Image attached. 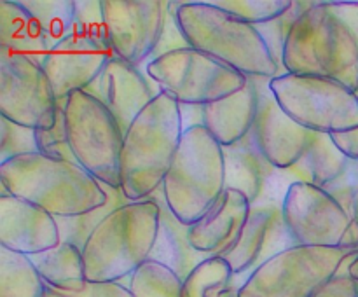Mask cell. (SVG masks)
I'll use <instances>...</instances> for the list:
<instances>
[{"label": "cell", "mask_w": 358, "mask_h": 297, "mask_svg": "<svg viewBox=\"0 0 358 297\" xmlns=\"http://www.w3.org/2000/svg\"><path fill=\"white\" fill-rule=\"evenodd\" d=\"M282 68L327 77L358 93V0L315 2L290 28Z\"/></svg>", "instance_id": "cell-1"}, {"label": "cell", "mask_w": 358, "mask_h": 297, "mask_svg": "<svg viewBox=\"0 0 358 297\" xmlns=\"http://www.w3.org/2000/svg\"><path fill=\"white\" fill-rule=\"evenodd\" d=\"M2 194L41 206L55 219L86 215L107 205L101 182L77 163L44 154H24L0 164Z\"/></svg>", "instance_id": "cell-2"}, {"label": "cell", "mask_w": 358, "mask_h": 297, "mask_svg": "<svg viewBox=\"0 0 358 297\" xmlns=\"http://www.w3.org/2000/svg\"><path fill=\"white\" fill-rule=\"evenodd\" d=\"M184 131L180 103L168 93L140 112L126 129L121 150V192L128 201L149 199L163 187Z\"/></svg>", "instance_id": "cell-3"}, {"label": "cell", "mask_w": 358, "mask_h": 297, "mask_svg": "<svg viewBox=\"0 0 358 297\" xmlns=\"http://www.w3.org/2000/svg\"><path fill=\"white\" fill-rule=\"evenodd\" d=\"M178 28L191 48L255 79H275L280 65L257 27L212 2H175Z\"/></svg>", "instance_id": "cell-4"}, {"label": "cell", "mask_w": 358, "mask_h": 297, "mask_svg": "<svg viewBox=\"0 0 358 297\" xmlns=\"http://www.w3.org/2000/svg\"><path fill=\"white\" fill-rule=\"evenodd\" d=\"M154 198L129 201L105 215L83 247L87 282H121L149 261L159 229Z\"/></svg>", "instance_id": "cell-5"}, {"label": "cell", "mask_w": 358, "mask_h": 297, "mask_svg": "<svg viewBox=\"0 0 358 297\" xmlns=\"http://www.w3.org/2000/svg\"><path fill=\"white\" fill-rule=\"evenodd\" d=\"M226 191L224 149L203 124L187 126L163 182L171 212L185 226L198 222Z\"/></svg>", "instance_id": "cell-6"}, {"label": "cell", "mask_w": 358, "mask_h": 297, "mask_svg": "<svg viewBox=\"0 0 358 297\" xmlns=\"http://www.w3.org/2000/svg\"><path fill=\"white\" fill-rule=\"evenodd\" d=\"M65 128L73 159L98 182L121 189L124 131L114 115L87 91H73L65 101Z\"/></svg>", "instance_id": "cell-7"}, {"label": "cell", "mask_w": 358, "mask_h": 297, "mask_svg": "<svg viewBox=\"0 0 358 297\" xmlns=\"http://www.w3.org/2000/svg\"><path fill=\"white\" fill-rule=\"evenodd\" d=\"M269 89L282 110L313 133L358 128V93L338 80L283 72L269 80Z\"/></svg>", "instance_id": "cell-8"}, {"label": "cell", "mask_w": 358, "mask_h": 297, "mask_svg": "<svg viewBox=\"0 0 358 297\" xmlns=\"http://www.w3.org/2000/svg\"><path fill=\"white\" fill-rule=\"evenodd\" d=\"M145 72L157 86L185 107H205L243 89L248 77L194 48L152 58Z\"/></svg>", "instance_id": "cell-9"}, {"label": "cell", "mask_w": 358, "mask_h": 297, "mask_svg": "<svg viewBox=\"0 0 358 297\" xmlns=\"http://www.w3.org/2000/svg\"><path fill=\"white\" fill-rule=\"evenodd\" d=\"M348 254L338 247L294 245L252 271L238 297H310L338 275Z\"/></svg>", "instance_id": "cell-10"}, {"label": "cell", "mask_w": 358, "mask_h": 297, "mask_svg": "<svg viewBox=\"0 0 358 297\" xmlns=\"http://www.w3.org/2000/svg\"><path fill=\"white\" fill-rule=\"evenodd\" d=\"M59 105L42 65L24 56L0 51V114L30 129L55 126Z\"/></svg>", "instance_id": "cell-11"}, {"label": "cell", "mask_w": 358, "mask_h": 297, "mask_svg": "<svg viewBox=\"0 0 358 297\" xmlns=\"http://www.w3.org/2000/svg\"><path fill=\"white\" fill-rule=\"evenodd\" d=\"M173 2L166 0H101L105 34L117 58L142 65L163 38Z\"/></svg>", "instance_id": "cell-12"}, {"label": "cell", "mask_w": 358, "mask_h": 297, "mask_svg": "<svg viewBox=\"0 0 358 297\" xmlns=\"http://www.w3.org/2000/svg\"><path fill=\"white\" fill-rule=\"evenodd\" d=\"M285 226L296 245L338 247L348 229L350 219L345 206L324 187L294 182L282 199Z\"/></svg>", "instance_id": "cell-13"}, {"label": "cell", "mask_w": 358, "mask_h": 297, "mask_svg": "<svg viewBox=\"0 0 358 297\" xmlns=\"http://www.w3.org/2000/svg\"><path fill=\"white\" fill-rule=\"evenodd\" d=\"M114 58L108 41L98 38L73 24V30L45 56L42 68L48 73L59 105L73 91L87 89Z\"/></svg>", "instance_id": "cell-14"}, {"label": "cell", "mask_w": 358, "mask_h": 297, "mask_svg": "<svg viewBox=\"0 0 358 297\" xmlns=\"http://www.w3.org/2000/svg\"><path fill=\"white\" fill-rule=\"evenodd\" d=\"M294 245L296 241L283 219L282 201L266 199L252 206L236 245L222 259L229 264L234 276L245 275Z\"/></svg>", "instance_id": "cell-15"}, {"label": "cell", "mask_w": 358, "mask_h": 297, "mask_svg": "<svg viewBox=\"0 0 358 297\" xmlns=\"http://www.w3.org/2000/svg\"><path fill=\"white\" fill-rule=\"evenodd\" d=\"M271 79H257L259 112L252 135L259 150L276 170H289L301 161L317 133L297 124L282 110L269 89Z\"/></svg>", "instance_id": "cell-16"}, {"label": "cell", "mask_w": 358, "mask_h": 297, "mask_svg": "<svg viewBox=\"0 0 358 297\" xmlns=\"http://www.w3.org/2000/svg\"><path fill=\"white\" fill-rule=\"evenodd\" d=\"M84 91L93 94L108 108L124 133L140 112L163 93L147 72L143 73L140 66L117 56L107 63L100 77Z\"/></svg>", "instance_id": "cell-17"}, {"label": "cell", "mask_w": 358, "mask_h": 297, "mask_svg": "<svg viewBox=\"0 0 358 297\" xmlns=\"http://www.w3.org/2000/svg\"><path fill=\"white\" fill-rule=\"evenodd\" d=\"M59 243L62 233L51 213L16 196L0 194V247L31 257Z\"/></svg>", "instance_id": "cell-18"}, {"label": "cell", "mask_w": 358, "mask_h": 297, "mask_svg": "<svg viewBox=\"0 0 358 297\" xmlns=\"http://www.w3.org/2000/svg\"><path fill=\"white\" fill-rule=\"evenodd\" d=\"M250 208V201L241 192L226 189L219 201L189 229L192 248L210 257H222L236 245Z\"/></svg>", "instance_id": "cell-19"}, {"label": "cell", "mask_w": 358, "mask_h": 297, "mask_svg": "<svg viewBox=\"0 0 358 297\" xmlns=\"http://www.w3.org/2000/svg\"><path fill=\"white\" fill-rule=\"evenodd\" d=\"M259 112V84L248 77L243 89L201 107V124L222 147L233 145L254 128Z\"/></svg>", "instance_id": "cell-20"}, {"label": "cell", "mask_w": 358, "mask_h": 297, "mask_svg": "<svg viewBox=\"0 0 358 297\" xmlns=\"http://www.w3.org/2000/svg\"><path fill=\"white\" fill-rule=\"evenodd\" d=\"M150 198H154L159 205V229H157L156 243H154L150 261H156L159 264L170 268L182 282L187 280V276L198 268L199 264L210 259V255L201 254L196 248H192L189 241V229L191 226H185L177 219L173 212L168 206L164 199L163 187L154 192Z\"/></svg>", "instance_id": "cell-21"}, {"label": "cell", "mask_w": 358, "mask_h": 297, "mask_svg": "<svg viewBox=\"0 0 358 297\" xmlns=\"http://www.w3.org/2000/svg\"><path fill=\"white\" fill-rule=\"evenodd\" d=\"M222 149L226 161V189L241 192L252 206L257 205L276 168L259 150L252 131L240 142Z\"/></svg>", "instance_id": "cell-22"}, {"label": "cell", "mask_w": 358, "mask_h": 297, "mask_svg": "<svg viewBox=\"0 0 358 297\" xmlns=\"http://www.w3.org/2000/svg\"><path fill=\"white\" fill-rule=\"evenodd\" d=\"M0 51L24 56L38 65L51 51L41 24L21 0L0 2Z\"/></svg>", "instance_id": "cell-23"}, {"label": "cell", "mask_w": 358, "mask_h": 297, "mask_svg": "<svg viewBox=\"0 0 358 297\" xmlns=\"http://www.w3.org/2000/svg\"><path fill=\"white\" fill-rule=\"evenodd\" d=\"M352 161L341 154L334 145L331 135L317 133L301 161L292 168L285 170L292 175L294 182H306L318 187H331L348 171Z\"/></svg>", "instance_id": "cell-24"}, {"label": "cell", "mask_w": 358, "mask_h": 297, "mask_svg": "<svg viewBox=\"0 0 358 297\" xmlns=\"http://www.w3.org/2000/svg\"><path fill=\"white\" fill-rule=\"evenodd\" d=\"M30 259L45 285L51 289L62 292H79L86 285L83 248L77 245L62 241L58 247L31 255Z\"/></svg>", "instance_id": "cell-25"}, {"label": "cell", "mask_w": 358, "mask_h": 297, "mask_svg": "<svg viewBox=\"0 0 358 297\" xmlns=\"http://www.w3.org/2000/svg\"><path fill=\"white\" fill-rule=\"evenodd\" d=\"M45 283L28 255L0 247V297H44Z\"/></svg>", "instance_id": "cell-26"}, {"label": "cell", "mask_w": 358, "mask_h": 297, "mask_svg": "<svg viewBox=\"0 0 358 297\" xmlns=\"http://www.w3.org/2000/svg\"><path fill=\"white\" fill-rule=\"evenodd\" d=\"M41 24L49 48L62 42L76 24V0H21Z\"/></svg>", "instance_id": "cell-27"}, {"label": "cell", "mask_w": 358, "mask_h": 297, "mask_svg": "<svg viewBox=\"0 0 358 297\" xmlns=\"http://www.w3.org/2000/svg\"><path fill=\"white\" fill-rule=\"evenodd\" d=\"M184 282L166 266L147 261L129 276L133 297H180Z\"/></svg>", "instance_id": "cell-28"}, {"label": "cell", "mask_w": 358, "mask_h": 297, "mask_svg": "<svg viewBox=\"0 0 358 297\" xmlns=\"http://www.w3.org/2000/svg\"><path fill=\"white\" fill-rule=\"evenodd\" d=\"M210 2L254 27L278 20L292 6L290 0H210Z\"/></svg>", "instance_id": "cell-29"}, {"label": "cell", "mask_w": 358, "mask_h": 297, "mask_svg": "<svg viewBox=\"0 0 358 297\" xmlns=\"http://www.w3.org/2000/svg\"><path fill=\"white\" fill-rule=\"evenodd\" d=\"M233 276L229 264L222 257H210L187 276L180 297H208V292L215 287L229 285Z\"/></svg>", "instance_id": "cell-30"}, {"label": "cell", "mask_w": 358, "mask_h": 297, "mask_svg": "<svg viewBox=\"0 0 358 297\" xmlns=\"http://www.w3.org/2000/svg\"><path fill=\"white\" fill-rule=\"evenodd\" d=\"M38 152L35 129L0 117V164L13 157Z\"/></svg>", "instance_id": "cell-31"}, {"label": "cell", "mask_w": 358, "mask_h": 297, "mask_svg": "<svg viewBox=\"0 0 358 297\" xmlns=\"http://www.w3.org/2000/svg\"><path fill=\"white\" fill-rule=\"evenodd\" d=\"M313 3L315 2H292L290 9L287 10L283 16H280L278 20L257 27V30L261 31L262 37L266 38V42H268L269 49H271V52L275 55L276 61H278L280 66H282L283 45H285L287 37H289L290 28L294 27V23H296V21L299 20L308 9L313 7Z\"/></svg>", "instance_id": "cell-32"}, {"label": "cell", "mask_w": 358, "mask_h": 297, "mask_svg": "<svg viewBox=\"0 0 358 297\" xmlns=\"http://www.w3.org/2000/svg\"><path fill=\"white\" fill-rule=\"evenodd\" d=\"M35 140H37L38 154L76 163L72 149H70L69 138H66L65 112H63V107L58 110V117H56L55 126L49 129H37L35 131Z\"/></svg>", "instance_id": "cell-33"}, {"label": "cell", "mask_w": 358, "mask_h": 297, "mask_svg": "<svg viewBox=\"0 0 358 297\" xmlns=\"http://www.w3.org/2000/svg\"><path fill=\"white\" fill-rule=\"evenodd\" d=\"M44 297H133V294L121 282H86L79 292H62L45 285Z\"/></svg>", "instance_id": "cell-34"}, {"label": "cell", "mask_w": 358, "mask_h": 297, "mask_svg": "<svg viewBox=\"0 0 358 297\" xmlns=\"http://www.w3.org/2000/svg\"><path fill=\"white\" fill-rule=\"evenodd\" d=\"M76 27L98 38L107 41L101 13V0H76Z\"/></svg>", "instance_id": "cell-35"}, {"label": "cell", "mask_w": 358, "mask_h": 297, "mask_svg": "<svg viewBox=\"0 0 358 297\" xmlns=\"http://www.w3.org/2000/svg\"><path fill=\"white\" fill-rule=\"evenodd\" d=\"M310 297H358V283L350 275H336Z\"/></svg>", "instance_id": "cell-36"}, {"label": "cell", "mask_w": 358, "mask_h": 297, "mask_svg": "<svg viewBox=\"0 0 358 297\" xmlns=\"http://www.w3.org/2000/svg\"><path fill=\"white\" fill-rule=\"evenodd\" d=\"M331 138L334 145L341 150L343 156L348 157L352 163H358V128L332 133Z\"/></svg>", "instance_id": "cell-37"}, {"label": "cell", "mask_w": 358, "mask_h": 297, "mask_svg": "<svg viewBox=\"0 0 358 297\" xmlns=\"http://www.w3.org/2000/svg\"><path fill=\"white\" fill-rule=\"evenodd\" d=\"M350 222L348 229H346L345 236H343L339 248L346 252H358V189L353 194L352 199V208H350Z\"/></svg>", "instance_id": "cell-38"}, {"label": "cell", "mask_w": 358, "mask_h": 297, "mask_svg": "<svg viewBox=\"0 0 358 297\" xmlns=\"http://www.w3.org/2000/svg\"><path fill=\"white\" fill-rule=\"evenodd\" d=\"M238 290H240V287L229 283V285H222V287H215V289H212L208 292V297H238Z\"/></svg>", "instance_id": "cell-39"}, {"label": "cell", "mask_w": 358, "mask_h": 297, "mask_svg": "<svg viewBox=\"0 0 358 297\" xmlns=\"http://www.w3.org/2000/svg\"><path fill=\"white\" fill-rule=\"evenodd\" d=\"M350 276H352L353 280H355V282H358V255H357V259L355 261L352 262V266H350Z\"/></svg>", "instance_id": "cell-40"}, {"label": "cell", "mask_w": 358, "mask_h": 297, "mask_svg": "<svg viewBox=\"0 0 358 297\" xmlns=\"http://www.w3.org/2000/svg\"><path fill=\"white\" fill-rule=\"evenodd\" d=\"M355 168H357V173H358V163H355Z\"/></svg>", "instance_id": "cell-41"}]
</instances>
